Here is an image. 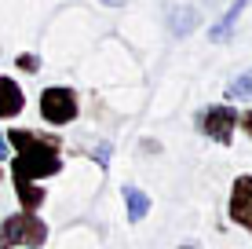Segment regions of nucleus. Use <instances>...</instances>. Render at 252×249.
<instances>
[{"mask_svg": "<svg viewBox=\"0 0 252 249\" xmlns=\"http://www.w3.org/2000/svg\"><path fill=\"white\" fill-rule=\"evenodd\" d=\"M4 140H7V150H15L11 179L40 183V179L63 173V140H59V136L30 132V128H11Z\"/></svg>", "mask_w": 252, "mask_h": 249, "instance_id": "1", "label": "nucleus"}, {"mask_svg": "<svg viewBox=\"0 0 252 249\" xmlns=\"http://www.w3.org/2000/svg\"><path fill=\"white\" fill-rule=\"evenodd\" d=\"M48 242V224L37 216V213H11V216L0 220V249H19V246H30V249H40Z\"/></svg>", "mask_w": 252, "mask_h": 249, "instance_id": "2", "label": "nucleus"}, {"mask_svg": "<svg viewBox=\"0 0 252 249\" xmlns=\"http://www.w3.org/2000/svg\"><path fill=\"white\" fill-rule=\"evenodd\" d=\"M40 117H44L48 125H55V128L73 125L77 117H81V99H77V92L63 88V84L44 88L40 92Z\"/></svg>", "mask_w": 252, "mask_h": 249, "instance_id": "3", "label": "nucleus"}, {"mask_svg": "<svg viewBox=\"0 0 252 249\" xmlns=\"http://www.w3.org/2000/svg\"><path fill=\"white\" fill-rule=\"evenodd\" d=\"M197 128H201V136H208V140L227 147L234 140V128H238V110L227 107V103L205 107V110H197Z\"/></svg>", "mask_w": 252, "mask_h": 249, "instance_id": "4", "label": "nucleus"}, {"mask_svg": "<svg viewBox=\"0 0 252 249\" xmlns=\"http://www.w3.org/2000/svg\"><path fill=\"white\" fill-rule=\"evenodd\" d=\"M227 216L252 235V176H238L234 179L230 202H227Z\"/></svg>", "mask_w": 252, "mask_h": 249, "instance_id": "5", "label": "nucleus"}, {"mask_svg": "<svg viewBox=\"0 0 252 249\" xmlns=\"http://www.w3.org/2000/svg\"><path fill=\"white\" fill-rule=\"evenodd\" d=\"M26 110V96L19 88V81L7 73H0V121H11Z\"/></svg>", "mask_w": 252, "mask_h": 249, "instance_id": "6", "label": "nucleus"}, {"mask_svg": "<svg viewBox=\"0 0 252 249\" xmlns=\"http://www.w3.org/2000/svg\"><path fill=\"white\" fill-rule=\"evenodd\" d=\"M252 4V0H234V4L227 7V11H223V19L212 26V30H208V40H216V44H223V40L230 37L234 33V26H238V19L241 15H245V7Z\"/></svg>", "mask_w": 252, "mask_h": 249, "instance_id": "7", "label": "nucleus"}, {"mask_svg": "<svg viewBox=\"0 0 252 249\" xmlns=\"http://www.w3.org/2000/svg\"><path fill=\"white\" fill-rule=\"evenodd\" d=\"M121 198H125V209H128V224H139V220L150 213V194L139 191L135 183H125V187H121Z\"/></svg>", "mask_w": 252, "mask_h": 249, "instance_id": "8", "label": "nucleus"}, {"mask_svg": "<svg viewBox=\"0 0 252 249\" xmlns=\"http://www.w3.org/2000/svg\"><path fill=\"white\" fill-rule=\"evenodd\" d=\"M197 22H201V11H197V7H190V4L172 7V11H168V30L176 33V37H187V33H194Z\"/></svg>", "mask_w": 252, "mask_h": 249, "instance_id": "9", "label": "nucleus"}, {"mask_svg": "<svg viewBox=\"0 0 252 249\" xmlns=\"http://www.w3.org/2000/svg\"><path fill=\"white\" fill-rule=\"evenodd\" d=\"M227 99L234 103H252V70H245V73H238L234 81L227 84Z\"/></svg>", "mask_w": 252, "mask_h": 249, "instance_id": "10", "label": "nucleus"}, {"mask_svg": "<svg viewBox=\"0 0 252 249\" xmlns=\"http://www.w3.org/2000/svg\"><path fill=\"white\" fill-rule=\"evenodd\" d=\"M19 70L37 73V70H40V59H37V55H19Z\"/></svg>", "mask_w": 252, "mask_h": 249, "instance_id": "11", "label": "nucleus"}, {"mask_svg": "<svg viewBox=\"0 0 252 249\" xmlns=\"http://www.w3.org/2000/svg\"><path fill=\"white\" fill-rule=\"evenodd\" d=\"M92 154H95V161H99V169H106V165H110V143H106V140H102Z\"/></svg>", "mask_w": 252, "mask_h": 249, "instance_id": "12", "label": "nucleus"}, {"mask_svg": "<svg viewBox=\"0 0 252 249\" xmlns=\"http://www.w3.org/2000/svg\"><path fill=\"white\" fill-rule=\"evenodd\" d=\"M238 125L245 128V136L252 140V110H245V114H238Z\"/></svg>", "mask_w": 252, "mask_h": 249, "instance_id": "13", "label": "nucleus"}, {"mask_svg": "<svg viewBox=\"0 0 252 249\" xmlns=\"http://www.w3.org/2000/svg\"><path fill=\"white\" fill-rule=\"evenodd\" d=\"M99 4H106V7H125V0H99Z\"/></svg>", "mask_w": 252, "mask_h": 249, "instance_id": "14", "label": "nucleus"}, {"mask_svg": "<svg viewBox=\"0 0 252 249\" xmlns=\"http://www.w3.org/2000/svg\"><path fill=\"white\" fill-rule=\"evenodd\" d=\"M4 158H7V140L0 136V161H4Z\"/></svg>", "mask_w": 252, "mask_h": 249, "instance_id": "15", "label": "nucleus"}, {"mask_svg": "<svg viewBox=\"0 0 252 249\" xmlns=\"http://www.w3.org/2000/svg\"><path fill=\"white\" fill-rule=\"evenodd\" d=\"M179 249H201V246H194V242H187V246H179Z\"/></svg>", "mask_w": 252, "mask_h": 249, "instance_id": "16", "label": "nucleus"}, {"mask_svg": "<svg viewBox=\"0 0 252 249\" xmlns=\"http://www.w3.org/2000/svg\"><path fill=\"white\" fill-rule=\"evenodd\" d=\"M0 179H4V169H0Z\"/></svg>", "mask_w": 252, "mask_h": 249, "instance_id": "17", "label": "nucleus"}, {"mask_svg": "<svg viewBox=\"0 0 252 249\" xmlns=\"http://www.w3.org/2000/svg\"><path fill=\"white\" fill-rule=\"evenodd\" d=\"M19 249H30V246H19Z\"/></svg>", "mask_w": 252, "mask_h": 249, "instance_id": "18", "label": "nucleus"}]
</instances>
